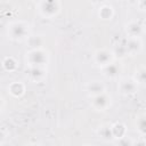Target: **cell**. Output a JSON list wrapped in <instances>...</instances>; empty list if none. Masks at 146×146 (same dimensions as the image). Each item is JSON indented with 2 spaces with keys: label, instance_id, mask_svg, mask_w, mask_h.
Returning a JSON list of instances; mask_svg holds the SVG:
<instances>
[{
  "label": "cell",
  "instance_id": "7a4b0ae2",
  "mask_svg": "<svg viewBox=\"0 0 146 146\" xmlns=\"http://www.w3.org/2000/svg\"><path fill=\"white\" fill-rule=\"evenodd\" d=\"M24 60L26 66H38V67H47L50 56L46 48H36V49H29L25 52Z\"/></svg>",
  "mask_w": 146,
  "mask_h": 146
},
{
  "label": "cell",
  "instance_id": "9c48e42d",
  "mask_svg": "<svg viewBox=\"0 0 146 146\" xmlns=\"http://www.w3.org/2000/svg\"><path fill=\"white\" fill-rule=\"evenodd\" d=\"M48 70L47 67H38V66H26L25 68V75L29 81L34 83L43 82L47 79Z\"/></svg>",
  "mask_w": 146,
  "mask_h": 146
},
{
  "label": "cell",
  "instance_id": "5b68a950",
  "mask_svg": "<svg viewBox=\"0 0 146 146\" xmlns=\"http://www.w3.org/2000/svg\"><path fill=\"white\" fill-rule=\"evenodd\" d=\"M139 86L136 83V81L130 76V78H120L117 80V91L120 95L129 97L133 96L138 92Z\"/></svg>",
  "mask_w": 146,
  "mask_h": 146
},
{
  "label": "cell",
  "instance_id": "8992f818",
  "mask_svg": "<svg viewBox=\"0 0 146 146\" xmlns=\"http://www.w3.org/2000/svg\"><path fill=\"white\" fill-rule=\"evenodd\" d=\"M89 99L90 107L96 112H105L112 106V96L108 92L97 95Z\"/></svg>",
  "mask_w": 146,
  "mask_h": 146
},
{
  "label": "cell",
  "instance_id": "2e32d148",
  "mask_svg": "<svg viewBox=\"0 0 146 146\" xmlns=\"http://www.w3.org/2000/svg\"><path fill=\"white\" fill-rule=\"evenodd\" d=\"M133 127H135V131L139 135V137H145V135H146V115H145V113H140L136 116Z\"/></svg>",
  "mask_w": 146,
  "mask_h": 146
},
{
  "label": "cell",
  "instance_id": "7402d4cb",
  "mask_svg": "<svg viewBox=\"0 0 146 146\" xmlns=\"http://www.w3.org/2000/svg\"><path fill=\"white\" fill-rule=\"evenodd\" d=\"M6 140H7V132H6L3 129L0 128V145L5 144Z\"/></svg>",
  "mask_w": 146,
  "mask_h": 146
},
{
  "label": "cell",
  "instance_id": "ffe728a7",
  "mask_svg": "<svg viewBox=\"0 0 146 146\" xmlns=\"http://www.w3.org/2000/svg\"><path fill=\"white\" fill-rule=\"evenodd\" d=\"M132 138H130L128 135L125 136V137H123V138H120V139H117V140H115L114 143H115V146H131L132 145Z\"/></svg>",
  "mask_w": 146,
  "mask_h": 146
},
{
  "label": "cell",
  "instance_id": "ba28073f",
  "mask_svg": "<svg viewBox=\"0 0 146 146\" xmlns=\"http://www.w3.org/2000/svg\"><path fill=\"white\" fill-rule=\"evenodd\" d=\"M123 46L127 52V56L133 57L138 56L144 48V42L141 38H125L123 41Z\"/></svg>",
  "mask_w": 146,
  "mask_h": 146
},
{
  "label": "cell",
  "instance_id": "603a6c76",
  "mask_svg": "<svg viewBox=\"0 0 146 146\" xmlns=\"http://www.w3.org/2000/svg\"><path fill=\"white\" fill-rule=\"evenodd\" d=\"M3 107H5V99L2 96H0V112L3 110Z\"/></svg>",
  "mask_w": 146,
  "mask_h": 146
},
{
  "label": "cell",
  "instance_id": "44dd1931",
  "mask_svg": "<svg viewBox=\"0 0 146 146\" xmlns=\"http://www.w3.org/2000/svg\"><path fill=\"white\" fill-rule=\"evenodd\" d=\"M131 146H146V143H145L144 137H139L137 139H133Z\"/></svg>",
  "mask_w": 146,
  "mask_h": 146
},
{
  "label": "cell",
  "instance_id": "3957f363",
  "mask_svg": "<svg viewBox=\"0 0 146 146\" xmlns=\"http://www.w3.org/2000/svg\"><path fill=\"white\" fill-rule=\"evenodd\" d=\"M35 8L41 17L46 19H51L60 13L62 2L58 0H42L36 2Z\"/></svg>",
  "mask_w": 146,
  "mask_h": 146
},
{
  "label": "cell",
  "instance_id": "ac0fdd59",
  "mask_svg": "<svg viewBox=\"0 0 146 146\" xmlns=\"http://www.w3.org/2000/svg\"><path fill=\"white\" fill-rule=\"evenodd\" d=\"M131 78L136 81V83H137L139 87H140V86H145V83H146V68H145V66H144V65L139 66V67L135 71L133 75H132Z\"/></svg>",
  "mask_w": 146,
  "mask_h": 146
},
{
  "label": "cell",
  "instance_id": "6da1fadb",
  "mask_svg": "<svg viewBox=\"0 0 146 146\" xmlns=\"http://www.w3.org/2000/svg\"><path fill=\"white\" fill-rule=\"evenodd\" d=\"M7 38L14 42H23L26 41L31 36V25L27 21L24 19H15L7 24L6 27Z\"/></svg>",
  "mask_w": 146,
  "mask_h": 146
},
{
  "label": "cell",
  "instance_id": "52a82bcc",
  "mask_svg": "<svg viewBox=\"0 0 146 146\" xmlns=\"http://www.w3.org/2000/svg\"><path fill=\"white\" fill-rule=\"evenodd\" d=\"M127 38H141L145 34V24L137 19H130L124 24Z\"/></svg>",
  "mask_w": 146,
  "mask_h": 146
},
{
  "label": "cell",
  "instance_id": "d6986e66",
  "mask_svg": "<svg viewBox=\"0 0 146 146\" xmlns=\"http://www.w3.org/2000/svg\"><path fill=\"white\" fill-rule=\"evenodd\" d=\"M43 38L42 35L38 34V35H32L26 40V43L29 44L30 49H36V48H43Z\"/></svg>",
  "mask_w": 146,
  "mask_h": 146
},
{
  "label": "cell",
  "instance_id": "cb8c5ba5",
  "mask_svg": "<svg viewBox=\"0 0 146 146\" xmlns=\"http://www.w3.org/2000/svg\"><path fill=\"white\" fill-rule=\"evenodd\" d=\"M26 146H42V145H40V144H38V143H30V144H27Z\"/></svg>",
  "mask_w": 146,
  "mask_h": 146
},
{
  "label": "cell",
  "instance_id": "7c38bea8",
  "mask_svg": "<svg viewBox=\"0 0 146 146\" xmlns=\"http://www.w3.org/2000/svg\"><path fill=\"white\" fill-rule=\"evenodd\" d=\"M96 135L100 140H103L105 143H114L111 123H103L102 125H99L96 130Z\"/></svg>",
  "mask_w": 146,
  "mask_h": 146
},
{
  "label": "cell",
  "instance_id": "9a60e30c",
  "mask_svg": "<svg viewBox=\"0 0 146 146\" xmlns=\"http://www.w3.org/2000/svg\"><path fill=\"white\" fill-rule=\"evenodd\" d=\"M111 128H112V135H113L114 141L128 135V128L125 123L122 121H116L114 123H111Z\"/></svg>",
  "mask_w": 146,
  "mask_h": 146
},
{
  "label": "cell",
  "instance_id": "d4e9b609",
  "mask_svg": "<svg viewBox=\"0 0 146 146\" xmlns=\"http://www.w3.org/2000/svg\"><path fill=\"white\" fill-rule=\"evenodd\" d=\"M82 146H92V145H82Z\"/></svg>",
  "mask_w": 146,
  "mask_h": 146
},
{
  "label": "cell",
  "instance_id": "e0dca14e",
  "mask_svg": "<svg viewBox=\"0 0 146 146\" xmlns=\"http://www.w3.org/2000/svg\"><path fill=\"white\" fill-rule=\"evenodd\" d=\"M1 65H2V68L6 71V72H15L17 68H18V62L15 57L13 56H6L2 62H1Z\"/></svg>",
  "mask_w": 146,
  "mask_h": 146
},
{
  "label": "cell",
  "instance_id": "4fadbf2b",
  "mask_svg": "<svg viewBox=\"0 0 146 146\" xmlns=\"http://www.w3.org/2000/svg\"><path fill=\"white\" fill-rule=\"evenodd\" d=\"M25 90H26V87L22 81H14V82L9 83V86L7 87L8 94L14 98L23 97L25 94Z\"/></svg>",
  "mask_w": 146,
  "mask_h": 146
},
{
  "label": "cell",
  "instance_id": "5bb4252c",
  "mask_svg": "<svg viewBox=\"0 0 146 146\" xmlns=\"http://www.w3.org/2000/svg\"><path fill=\"white\" fill-rule=\"evenodd\" d=\"M97 14H98L99 19H102V21H112V18L114 17V14H115L114 7L108 2H104L99 6Z\"/></svg>",
  "mask_w": 146,
  "mask_h": 146
},
{
  "label": "cell",
  "instance_id": "277c9868",
  "mask_svg": "<svg viewBox=\"0 0 146 146\" xmlns=\"http://www.w3.org/2000/svg\"><path fill=\"white\" fill-rule=\"evenodd\" d=\"M114 60H115V58H114L113 51L110 48H104V47L103 48H98L92 54V62L99 68L113 63Z\"/></svg>",
  "mask_w": 146,
  "mask_h": 146
},
{
  "label": "cell",
  "instance_id": "8fae6325",
  "mask_svg": "<svg viewBox=\"0 0 146 146\" xmlns=\"http://www.w3.org/2000/svg\"><path fill=\"white\" fill-rule=\"evenodd\" d=\"M100 73L104 78L108 80H119L122 73V66L117 60H114L113 63L99 68Z\"/></svg>",
  "mask_w": 146,
  "mask_h": 146
},
{
  "label": "cell",
  "instance_id": "30bf717a",
  "mask_svg": "<svg viewBox=\"0 0 146 146\" xmlns=\"http://www.w3.org/2000/svg\"><path fill=\"white\" fill-rule=\"evenodd\" d=\"M84 90H86V94H87L88 98H91V97H95L97 95L107 92V87L102 80L92 79V80H90L86 83Z\"/></svg>",
  "mask_w": 146,
  "mask_h": 146
}]
</instances>
